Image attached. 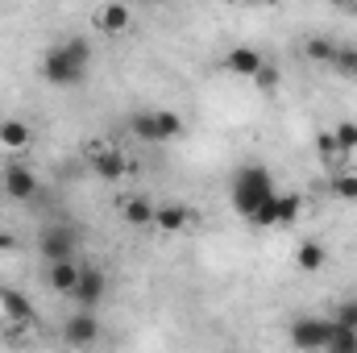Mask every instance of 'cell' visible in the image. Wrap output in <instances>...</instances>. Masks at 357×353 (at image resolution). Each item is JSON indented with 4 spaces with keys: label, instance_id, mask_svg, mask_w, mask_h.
Segmentation results:
<instances>
[{
    "label": "cell",
    "instance_id": "3",
    "mask_svg": "<svg viewBox=\"0 0 357 353\" xmlns=\"http://www.w3.org/2000/svg\"><path fill=\"white\" fill-rule=\"evenodd\" d=\"M129 129L146 142V146H167V142H175L183 137V117L171 112V108H146V112H133L129 117Z\"/></svg>",
    "mask_w": 357,
    "mask_h": 353
},
{
    "label": "cell",
    "instance_id": "18",
    "mask_svg": "<svg viewBox=\"0 0 357 353\" xmlns=\"http://www.w3.org/2000/svg\"><path fill=\"white\" fill-rule=\"evenodd\" d=\"M328 262V250H324V241H299L295 246V266L303 270V274H316V270H324Z\"/></svg>",
    "mask_w": 357,
    "mask_h": 353
},
{
    "label": "cell",
    "instance_id": "16",
    "mask_svg": "<svg viewBox=\"0 0 357 353\" xmlns=\"http://www.w3.org/2000/svg\"><path fill=\"white\" fill-rule=\"evenodd\" d=\"M0 312H4V320L33 324V303H29L17 287H0Z\"/></svg>",
    "mask_w": 357,
    "mask_h": 353
},
{
    "label": "cell",
    "instance_id": "6",
    "mask_svg": "<svg viewBox=\"0 0 357 353\" xmlns=\"http://www.w3.org/2000/svg\"><path fill=\"white\" fill-rule=\"evenodd\" d=\"M38 254L46 262H63V258H75L79 254V233L71 225H46L38 233Z\"/></svg>",
    "mask_w": 357,
    "mask_h": 353
},
{
    "label": "cell",
    "instance_id": "15",
    "mask_svg": "<svg viewBox=\"0 0 357 353\" xmlns=\"http://www.w3.org/2000/svg\"><path fill=\"white\" fill-rule=\"evenodd\" d=\"M4 191H8L13 200H33V195H38V175H33L29 167H21V163H8V171H4Z\"/></svg>",
    "mask_w": 357,
    "mask_h": 353
},
{
    "label": "cell",
    "instance_id": "7",
    "mask_svg": "<svg viewBox=\"0 0 357 353\" xmlns=\"http://www.w3.org/2000/svg\"><path fill=\"white\" fill-rule=\"evenodd\" d=\"M91 29L104 33V38H121L133 29V8L125 0H104L96 13H91Z\"/></svg>",
    "mask_w": 357,
    "mask_h": 353
},
{
    "label": "cell",
    "instance_id": "28",
    "mask_svg": "<svg viewBox=\"0 0 357 353\" xmlns=\"http://www.w3.org/2000/svg\"><path fill=\"white\" fill-rule=\"evenodd\" d=\"M8 246H13V241H8V237H4V233H0V254H4V250H8Z\"/></svg>",
    "mask_w": 357,
    "mask_h": 353
},
{
    "label": "cell",
    "instance_id": "8",
    "mask_svg": "<svg viewBox=\"0 0 357 353\" xmlns=\"http://www.w3.org/2000/svg\"><path fill=\"white\" fill-rule=\"evenodd\" d=\"M63 341L71 350H88L100 341V320H96V308H79L75 316L63 320Z\"/></svg>",
    "mask_w": 357,
    "mask_h": 353
},
{
    "label": "cell",
    "instance_id": "1",
    "mask_svg": "<svg viewBox=\"0 0 357 353\" xmlns=\"http://www.w3.org/2000/svg\"><path fill=\"white\" fill-rule=\"evenodd\" d=\"M91 67V46L84 38H63L54 46L42 50V63H38V75L50 84V88H79L88 80Z\"/></svg>",
    "mask_w": 357,
    "mask_h": 353
},
{
    "label": "cell",
    "instance_id": "10",
    "mask_svg": "<svg viewBox=\"0 0 357 353\" xmlns=\"http://www.w3.org/2000/svg\"><path fill=\"white\" fill-rule=\"evenodd\" d=\"M220 63H225V71H229V75H237V80H254V75H258V67L266 63V54H262L258 46H233Z\"/></svg>",
    "mask_w": 357,
    "mask_h": 353
},
{
    "label": "cell",
    "instance_id": "17",
    "mask_svg": "<svg viewBox=\"0 0 357 353\" xmlns=\"http://www.w3.org/2000/svg\"><path fill=\"white\" fill-rule=\"evenodd\" d=\"M299 216H303V195L299 191H278L274 195V225L278 229H291Z\"/></svg>",
    "mask_w": 357,
    "mask_h": 353
},
{
    "label": "cell",
    "instance_id": "12",
    "mask_svg": "<svg viewBox=\"0 0 357 353\" xmlns=\"http://www.w3.org/2000/svg\"><path fill=\"white\" fill-rule=\"evenodd\" d=\"M191 220H195V212H191L187 204H158V212H154V229H158V233H167V237L187 233V229H191Z\"/></svg>",
    "mask_w": 357,
    "mask_h": 353
},
{
    "label": "cell",
    "instance_id": "13",
    "mask_svg": "<svg viewBox=\"0 0 357 353\" xmlns=\"http://www.w3.org/2000/svg\"><path fill=\"white\" fill-rule=\"evenodd\" d=\"M75 283H79V262L75 258H63V262H46V287L63 299L75 295Z\"/></svg>",
    "mask_w": 357,
    "mask_h": 353
},
{
    "label": "cell",
    "instance_id": "14",
    "mask_svg": "<svg viewBox=\"0 0 357 353\" xmlns=\"http://www.w3.org/2000/svg\"><path fill=\"white\" fill-rule=\"evenodd\" d=\"M29 142H33L29 121H21V117L0 121V150H4V154H21V150H29Z\"/></svg>",
    "mask_w": 357,
    "mask_h": 353
},
{
    "label": "cell",
    "instance_id": "9",
    "mask_svg": "<svg viewBox=\"0 0 357 353\" xmlns=\"http://www.w3.org/2000/svg\"><path fill=\"white\" fill-rule=\"evenodd\" d=\"M104 295H108V274L91 262H79V283H75V295H71V299H75L79 308H96Z\"/></svg>",
    "mask_w": 357,
    "mask_h": 353
},
{
    "label": "cell",
    "instance_id": "20",
    "mask_svg": "<svg viewBox=\"0 0 357 353\" xmlns=\"http://www.w3.org/2000/svg\"><path fill=\"white\" fill-rule=\"evenodd\" d=\"M316 154H320V163H328V167H341V163H345V154H341V146H337L333 129L316 133Z\"/></svg>",
    "mask_w": 357,
    "mask_h": 353
},
{
    "label": "cell",
    "instance_id": "23",
    "mask_svg": "<svg viewBox=\"0 0 357 353\" xmlns=\"http://www.w3.org/2000/svg\"><path fill=\"white\" fill-rule=\"evenodd\" d=\"M333 137H337V146H341L345 158L357 154V121H337V125H333Z\"/></svg>",
    "mask_w": 357,
    "mask_h": 353
},
{
    "label": "cell",
    "instance_id": "19",
    "mask_svg": "<svg viewBox=\"0 0 357 353\" xmlns=\"http://www.w3.org/2000/svg\"><path fill=\"white\" fill-rule=\"evenodd\" d=\"M333 54H337V42L333 38H324V33H316V38H307L303 42V59H312V63H333Z\"/></svg>",
    "mask_w": 357,
    "mask_h": 353
},
{
    "label": "cell",
    "instance_id": "5",
    "mask_svg": "<svg viewBox=\"0 0 357 353\" xmlns=\"http://www.w3.org/2000/svg\"><path fill=\"white\" fill-rule=\"evenodd\" d=\"M287 341L303 353L328 350V341H333V316H328V320H324V316H295V320L287 324Z\"/></svg>",
    "mask_w": 357,
    "mask_h": 353
},
{
    "label": "cell",
    "instance_id": "26",
    "mask_svg": "<svg viewBox=\"0 0 357 353\" xmlns=\"http://www.w3.org/2000/svg\"><path fill=\"white\" fill-rule=\"evenodd\" d=\"M333 320H337V324H349V329H357V299H341V303L333 308Z\"/></svg>",
    "mask_w": 357,
    "mask_h": 353
},
{
    "label": "cell",
    "instance_id": "21",
    "mask_svg": "<svg viewBox=\"0 0 357 353\" xmlns=\"http://www.w3.org/2000/svg\"><path fill=\"white\" fill-rule=\"evenodd\" d=\"M337 75H345V80H357V46H341L337 42V54H333V63H328Z\"/></svg>",
    "mask_w": 357,
    "mask_h": 353
},
{
    "label": "cell",
    "instance_id": "4",
    "mask_svg": "<svg viewBox=\"0 0 357 353\" xmlns=\"http://www.w3.org/2000/svg\"><path fill=\"white\" fill-rule=\"evenodd\" d=\"M84 167H88L100 183H121V179L133 171L129 154H125L116 142H88V146H84Z\"/></svg>",
    "mask_w": 357,
    "mask_h": 353
},
{
    "label": "cell",
    "instance_id": "11",
    "mask_svg": "<svg viewBox=\"0 0 357 353\" xmlns=\"http://www.w3.org/2000/svg\"><path fill=\"white\" fill-rule=\"evenodd\" d=\"M154 212H158V204L150 200V195H125L121 200V220L129 225V229H154Z\"/></svg>",
    "mask_w": 357,
    "mask_h": 353
},
{
    "label": "cell",
    "instance_id": "25",
    "mask_svg": "<svg viewBox=\"0 0 357 353\" xmlns=\"http://www.w3.org/2000/svg\"><path fill=\"white\" fill-rule=\"evenodd\" d=\"M250 84H254V88L262 91V96H270V91L278 88V84H282V71H278V67H274V63H262V67H258V75H254V80H250Z\"/></svg>",
    "mask_w": 357,
    "mask_h": 353
},
{
    "label": "cell",
    "instance_id": "24",
    "mask_svg": "<svg viewBox=\"0 0 357 353\" xmlns=\"http://www.w3.org/2000/svg\"><path fill=\"white\" fill-rule=\"evenodd\" d=\"M328 191L337 200H357V175L354 171H337V175L328 179Z\"/></svg>",
    "mask_w": 357,
    "mask_h": 353
},
{
    "label": "cell",
    "instance_id": "2",
    "mask_svg": "<svg viewBox=\"0 0 357 353\" xmlns=\"http://www.w3.org/2000/svg\"><path fill=\"white\" fill-rule=\"evenodd\" d=\"M266 200H274V179H270L266 167H245V171H237V179H233V208H237V216L254 220Z\"/></svg>",
    "mask_w": 357,
    "mask_h": 353
},
{
    "label": "cell",
    "instance_id": "29",
    "mask_svg": "<svg viewBox=\"0 0 357 353\" xmlns=\"http://www.w3.org/2000/svg\"><path fill=\"white\" fill-rule=\"evenodd\" d=\"M237 4H266V0H237Z\"/></svg>",
    "mask_w": 357,
    "mask_h": 353
},
{
    "label": "cell",
    "instance_id": "30",
    "mask_svg": "<svg viewBox=\"0 0 357 353\" xmlns=\"http://www.w3.org/2000/svg\"><path fill=\"white\" fill-rule=\"evenodd\" d=\"M142 4H158V0H142Z\"/></svg>",
    "mask_w": 357,
    "mask_h": 353
},
{
    "label": "cell",
    "instance_id": "27",
    "mask_svg": "<svg viewBox=\"0 0 357 353\" xmlns=\"http://www.w3.org/2000/svg\"><path fill=\"white\" fill-rule=\"evenodd\" d=\"M328 4H333V8H354L357 0H328Z\"/></svg>",
    "mask_w": 357,
    "mask_h": 353
},
{
    "label": "cell",
    "instance_id": "22",
    "mask_svg": "<svg viewBox=\"0 0 357 353\" xmlns=\"http://www.w3.org/2000/svg\"><path fill=\"white\" fill-rule=\"evenodd\" d=\"M328 353H357V329L333 320V341H328Z\"/></svg>",
    "mask_w": 357,
    "mask_h": 353
}]
</instances>
